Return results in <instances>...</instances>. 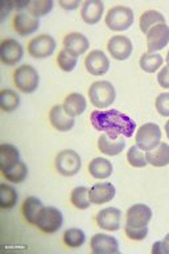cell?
<instances>
[{"label": "cell", "instance_id": "6da1fadb", "mask_svg": "<svg viewBox=\"0 0 169 254\" xmlns=\"http://www.w3.org/2000/svg\"><path fill=\"white\" fill-rule=\"evenodd\" d=\"M90 121L95 130L102 131L111 138L119 135L131 138L136 130V123L134 119L115 109L94 110L90 114Z\"/></svg>", "mask_w": 169, "mask_h": 254}, {"label": "cell", "instance_id": "7a4b0ae2", "mask_svg": "<svg viewBox=\"0 0 169 254\" xmlns=\"http://www.w3.org/2000/svg\"><path fill=\"white\" fill-rule=\"evenodd\" d=\"M89 97L97 109H106L114 103L116 91L114 85L109 81H95L89 89Z\"/></svg>", "mask_w": 169, "mask_h": 254}, {"label": "cell", "instance_id": "3957f363", "mask_svg": "<svg viewBox=\"0 0 169 254\" xmlns=\"http://www.w3.org/2000/svg\"><path fill=\"white\" fill-rule=\"evenodd\" d=\"M136 146L144 152L152 151L162 142V130L156 123H144L136 132Z\"/></svg>", "mask_w": 169, "mask_h": 254}, {"label": "cell", "instance_id": "277c9868", "mask_svg": "<svg viewBox=\"0 0 169 254\" xmlns=\"http://www.w3.org/2000/svg\"><path fill=\"white\" fill-rule=\"evenodd\" d=\"M134 24V12L124 5L113 7L106 15V25L111 31L123 32Z\"/></svg>", "mask_w": 169, "mask_h": 254}, {"label": "cell", "instance_id": "5b68a950", "mask_svg": "<svg viewBox=\"0 0 169 254\" xmlns=\"http://www.w3.org/2000/svg\"><path fill=\"white\" fill-rule=\"evenodd\" d=\"M13 82L20 91L29 94L39 87V73L31 65H21L13 73Z\"/></svg>", "mask_w": 169, "mask_h": 254}, {"label": "cell", "instance_id": "8992f818", "mask_svg": "<svg viewBox=\"0 0 169 254\" xmlns=\"http://www.w3.org/2000/svg\"><path fill=\"white\" fill-rule=\"evenodd\" d=\"M63 216L55 206H44L40 212L36 226L44 233H56L62 226Z\"/></svg>", "mask_w": 169, "mask_h": 254}, {"label": "cell", "instance_id": "52a82bcc", "mask_svg": "<svg viewBox=\"0 0 169 254\" xmlns=\"http://www.w3.org/2000/svg\"><path fill=\"white\" fill-rule=\"evenodd\" d=\"M82 166L79 155L73 150H63L56 156V170L62 176H74Z\"/></svg>", "mask_w": 169, "mask_h": 254}, {"label": "cell", "instance_id": "ba28073f", "mask_svg": "<svg viewBox=\"0 0 169 254\" xmlns=\"http://www.w3.org/2000/svg\"><path fill=\"white\" fill-rule=\"evenodd\" d=\"M57 48L56 40L51 35H40L28 43V52L35 59H47Z\"/></svg>", "mask_w": 169, "mask_h": 254}, {"label": "cell", "instance_id": "9c48e42d", "mask_svg": "<svg viewBox=\"0 0 169 254\" xmlns=\"http://www.w3.org/2000/svg\"><path fill=\"white\" fill-rule=\"evenodd\" d=\"M24 57L23 45L15 39H5L0 45V60L5 65H16Z\"/></svg>", "mask_w": 169, "mask_h": 254}, {"label": "cell", "instance_id": "30bf717a", "mask_svg": "<svg viewBox=\"0 0 169 254\" xmlns=\"http://www.w3.org/2000/svg\"><path fill=\"white\" fill-rule=\"evenodd\" d=\"M152 218V209L146 204H135L127 210L126 226L146 228Z\"/></svg>", "mask_w": 169, "mask_h": 254}, {"label": "cell", "instance_id": "8fae6325", "mask_svg": "<svg viewBox=\"0 0 169 254\" xmlns=\"http://www.w3.org/2000/svg\"><path fill=\"white\" fill-rule=\"evenodd\" d=\"M147 48L151 53L164 49L169 43V27L167 24H159L151 28L147 33Z\"/></svg>", "mask_w": 169, "mask_h": 254}, {"label": "cell", "instance_id": "7c38bea8", "mask_svg": "<svg viewBox=\"0 0 169 254\" xmlns=\"http://www.w3.org/2000/svg\"><path fill=\"white\" fill-rule=\"evenodd\" d=\"M107 49H109L111 57H114L118 61H124L132 53V43L127 36L116 35L109 40Z\"/></svg>", "mask_w": 169, "mask_h": 254}, {"label": "cell", "instance_id": "4fadbf2b", "mask_svg": "<svg viewBox=\"0 0 169 254\" xmlns=\"http://www.w3.org/2000/svg\"><path fill=\"white\" fill-rule=\"evenodd\" d=\"M85 66L91 75H103L110 69V60L102 51H91L85 59Z\"/></svg>", "mask_w": 169, "mask_h": 254}, {"label": "cell", "instance_id": "5bb4252c", "mask_svg": "<svg viewBox=\"0 0 169 254\" xmlns=\"http://www.w3.org/2000/svg\"><path fill=\"white\" fill-rule=\"evenodd\" d=\"M120 218H122L120 209L114 208V206H109V208L99 210L97 214V224L101 229L107 230V232H115L120 228Z\"/></svg>", "mask_w": 169, "mask_h": 254}, {"label": "cell", "instance_id": "9a60e30c", "mask_svg": "<svg viewBox=\"0 0 169 254\" xmlns=\"http://www.w3.org/2000/svg\"><path fill=\"white\" fill-rule=\"evenodd\" d=\"M90 246L95 254H114L119 252L118 240L109 234H94L90 240Z\"/></svg>", "mask_w": 169, "mask_h": 254}, {"label": "cell", "instance_id": "2e32d148", "mask_svg": "<svg viewBox=\"0 0 169 254\" xmlns=\"http://www.w3.org/2000/svg\"><path fill=\"white\" fill-rule=\"evenodd\" d=\"M49 121L56 130L62 131V132L70 131L75 123L74 117L67 114L63 109V105H56L52 107L49 111Z\"/></svg>", "mask_w": 169, "mask_h": 254}, {"label": "cell", "instance_id": "e0dca14e", "mask_svg": "<svg viewBox=\"0 0 169 254\" xmlns=\"http://www.w3.org/2000/svg\"><path fill=\"white\" fill-rule=\"evenodd\" d=\"M89 47H90V43L86 36L78 32H73L63 37V49L75 57L82 56L89 49Z\"/></svg>", "mask_w": 169, "mask_h": 254}, {"label": "cell", "instance_id": "ac0fdd59", "mask_svg": "<svg viewBox=\"0 0 169 254\" xmlns=\"http://www.w3.org/2000/svg\"><path fill=\"white\" fill-rule=\"evenodd\" d=\"M126 136L123 135H119V136H115V138H111L107 134L103 132L98 139V148L99 151L105 155H109V156H115V155H119L124 148H126Z\"/></svg>", "mask_w": 169, "mask_h": 254}, {"label": "cell", "instance_id": "d6986e66", "mask_svg": "<svg viewBox=\"0 0 169 254\" xmlns=\"http://www.w3.org/2000/svg\"><path fill=\"white\" fill-rule=\"evenodd\" d=\"M115 194H116V190L111 183H98L89 190L91 204H95V205L111 201L115 197Z\"/></svg>", "mask_w": 169, "mask_h": 254}, {"label": "cell", "instance_id": "ffe728a7", "mask_svg": "<svg viewBox=\"0 0 169 254\" xmlns=\"http://www.w3.org/2000/svg\"><path fill=\"white\" fill-rule=\"evenodd\" d=\"M40 27V20L29 15L27 11L17 12L13 17V28L20 36L32 35Z\"/></svg>", "mask_w": 169, "mask_h": 254}, {"label": "cell", "instance_id": "44dd1931", "mask_svg": "<svg viewBox=\"0 0 169 254\" xmlns=\"http://www.w3.org/2000/svg\"><path fill=\"white\" fill-rule=\"evenodd\" d=\"M103 11H105V4L101 0H86L82 4L81 9V17L86 24H97L102 19Z\"/></svg>", "mask_w": 169, "mask_h": 254}, {"label": "cell", "instance_id": "7402d4cb", "mask_svg": "<svg viewBox=\"0 0 169 254\" xmlns=\"http://www.w3.org/2000/svg\"><path fill=\"white\" fill-rule=\"evenodd\" d=\"M44 204L40 198L35 197V196H29L24 200L23 202V216L24 218L27 220L29 224L32 225H36V221H37V217H39L40 212L43 210Z\"/></svg>", "mask_w": 169, "mask_h": 254}, {"label": "cell", "instance_id": "603a6c76", "mask_svg": "<svg viewBox=\"0 0 169 254\" xmlns=\"http://www.w3.org/2000/svg\"><path fill=\"white\" fill-rule=\"evenodd\" d=\"M20 162V152L15 146L4 143L0 146V170L1 172Z\"/></svg>", "mask_w": 169, "mask_h": 254}, {"label": "cell", "instance_id": "cb8c5ba5", "mask_svg": "<svg viewBox=\"0 0 169 254\" xmlns=\"http://www.w3.org/2000/svg\"><path fill=\"white\" fill-rule=\"evenodd\" d=\"M113 171H114V168H113L111 162L105 158L93 159L89 164V172L93 178L98 179V180L110 178Z\"/></svg>", "mask_w": 169, "mask_h": 254}, {"label": "cell", "instance_id": "d4e9b609", "mask_svg": "<svg viewBox=\"0 0 169 254\" xmlns=\"http://www.w3.org/2000/svg\"><path fill=\"white\" fill-rule=\"evenodd\" d=\"M63 109L71 117H78L86 110V99L79 93H71L65 98Z\"/></svg>", "mask_w": 169, "mask_h": 254}, {"label": "cell", "instance_id": "484cf974", "mask_svg": "<svg viewBox=\"0 0 169 254\" xmlns=\"http://www.w3.org/2000/svg\"><path fill=\"white\" fill-rule=\"evenodd\" d=\"M147 162L154 167H166L169 164V144L160 143L156 148L146 152Z\"/></svg>", "mask_w": 169, "mask_h": 254}, {"label": "cell", "instance_id": "4316f807", "mask_svg": "<svg viewBox=\"0 0 169 254\" xmlns=\"http://www.w3.org/2000/svg\"><path fill=\"white\" fill-rule=\"evenodd\" d=\"M159 24H166V17L160 12L150 9L140 16V29L144 35L148 33L151 28H154L155 25H159Z\"/></svg>", "mask_w": 169, "mask_h": 254}, {"label": "cell", "instance_id": "83f0119b", "mask_svg": "<svg viewBox=\"0 0 169 254\" xmlns=\"http://www.w3.org/2000/svg\"><path fill=\"white\" fill-rule=\"evenodd\" d=\"M140 67L147 73H156L159 67L164 64V59L160 53H144L140 57Z\"/></svg>", "mask_w": 169, "mask_h": 254}, {"label": "cell", "instance_id": "f1b7e54d", "mask_svg": "<svg viewBox=\"0 0 169 254\" xmlns=\"http://www.w3.org/2000/svg\"><path fill=\"white\" fill-rule=\"evenodd\" d=\"M20 105V97L12 89H3L0 91V107L1 110L11 113L15 111Z\"/></svg>", "mask_w": 169, "mask_h": 254}, {"label": "cell", "instance_id": "f546056e", "mask_svg": "<svg viewBox=\"0 0 169 254\" xmlns=\"http://www.w3.org/2000/svg\"><path fill=\"white\" fill-rule=\"evenodd\" d=\"M53 5H55V3L52 0H31V1H28L25 11L36 19H39L41 16L48 15L52 11Z\"/></svg>", "mask_w": 169, "mask_h": 254}, {"label": "cell", "instance_id": "4dcf8cb0", "mask_svg": "<svg viewBox=\"0 0 169 254\" xmlns=\"http://www.w3.org/2000/svg\"><path fill=\"white\" fill-rule=\"evenodd\" d=\"M3 176L7 179V180H9L11 183H13V184L23 183L28 176L27 164H25L24 162H19L16 166L3 171Z\"/></svg>", "mask_w": 169, "mask_h": 254}, {"label": "cell", "instance_id": "1f68e13d", "mask_svg": "<svg viewBox=\"0 0 169 254\" xmlns=\"http://www.w3.org/2000/svg\"><path fill=\"white\" fill-rule=\"evenodd\" d=\"M17 202V192L13 187L0 184V206L3 209H12Z\"/></svg>", "mask_w": 169, "mask_h": 254}, {"label": "cell", "instance_id": "d6a6232c", "mask_svg": "<svg viewBox=\"0 0 169 254\" xmlns=\"http://www.w3.org/2000/svg\"><path fill=\"white\" fill-rule=\"evenodd\" d=\"M70 201L78 209H87L91 204L89 190H87L86 187H77V188H74V190H71Z\"/></svg>", "mask_w": 169, "mask_h": 254}, {"label": "cell", "instance_id": "836d02e7", "mask_svg": "<svg viewBox=\"0 0 169 254\" xmlns=\"http://www.w3.org/2000/svg\"><path fill=\"white\" fill-rule=\"evenodd\" d=\"M86 241V234L83 233V230L78 229V228H71L67 229L63 233V242L66 244L69 248H81Z\"/></svg>", "mask_w": 169, "mask_h": 254}, {"label": "cell", "instance_id": "e575fe53", "mask_svg": "<svg viewBox=\"0 0 169 254\" xmlns=\"http://www.w3.org/2000/svg\"><path fill=\"white\" fill-rule=\"evenodd\" d=\"M127 159H128V163L131 166L135 167V168H143V167L147 166V158L144 151H142L136 144L135 146H131L130 150H128V154H127Z\"/></svg>", "mask_w": 169, "mask_h": 254}, {"label": "cell", "instance_id": "d590c367", "mask_svg": "<svg viewBox=\"0 0 169 254\" xmlns=\"http://www.w3.org/2000/svg\"><path fill=\"white\" fill-rule=\"evenodd\" d=\"M77 63H78V57L70 55L65 49H62L57 56V64L63 71L74 70V67L77 66Z\"/></svg>", "mask_w": 169, "mask_h": 254}, {"label": "cell", "instance_id": "8d00e7d4", "mask_svg": "<svg viewBox=\"0 0 169 254\" xmlns=\"http://www.w3.org/2000/svg\"><path fill=\"white\" fill-rule=\"evenodd\" d=\"M156 110L163 117H169V93H162L155 101Z\"/></svg>", "mask_w": 169, "mask_h": 254}, {"label": "cell", "instance_id": "74e56055", "mask_svg": "<svg viewBox=\"0 0 169 254\" xmlns=\"http://www.w3.org/2000/svg\"><path fill=\"white\" fill-rule=\"evenodd\" d=\"M126 236L130 240H134V241H142L148 236V226L146 228H131V226H126Z\"/></svg>", "mask_w": 169, "mask_h": 254}, {"label": "cell", "instance_id": "f35d334b", "mask_svg": "<svg viewBox=\"0 0 169 254\" xmlns=\"http://www.w3.org/2000/svg\"><path fill=\"white\" fill-rule=\"evenodd\" d=\"M158 82L159 85L164 89H169V66H164L162 70L159 71L158 74Z\"/></svg>", "mask_w": 169, "mask_h": 254}, {"label": "cell", "instance_id": "ab89813d", "mask_svg": "<svg viewBox=\"0 0 169 254\" xmlns=\"http://www.w3.org/2000/svg\"><path fill=\"white\" fill-rule=\"evenodd\" d=\"M59 5L63 9H66V11H73V9H75V8H78L81 5V1L79 0H70V1H67V0H59Z\"/></svg>", "mask_w": 169, "mask_h": 254}, {"label": "cell", "instance_id": "60d3db41", "mask_svg": "<svg viewBox=\"0 0 169 254\" xmlns=\"http://www.w3.org/2000/svg\"><path fill=\"white\" fill-rule=\"evenodd\" d=\"M152 253L154 254H163L164 250H163V242L158 241L154 244V248H152Z\"/></svg>", "mask_w": 169, "mask_h": 254}, {"label": "cell", "instance_id": "b9f144b4", "mask_svg": "<svg viewBox=\"0 0 169 254\" xmlns=\"http://www.w3.org/2000/svg\"><path fill=\"white\" fill-rule=\"evenodd\" d=\"M162 242H163V250H164V253L169 254V233L167 234Z\"/></svg>", "mask_w": 169, "mask_h": 254}, {"label": "cell", "instance_id": "7bdbcfd3", "mask_svg": "<svg viewBox=\"0 0 169 254\" xmlns=\"http://www.w3.org/2000/svg\"><path fill=\"white\" fill-rule=\"evenodd\" d=\"M166 132H167V136L169 138V121L166 123Z\"/></svg>", "mask_w": 169, "mask_h": 254}, {"label": "cell", "instance_id": "ee69618b", "mask_svg": "<svg viewBox=\"0 0 169 254\" xmlns=\"http://www.w3.org/2000/svg\"><path fill=\"white\" fill-rule=\"evenodd\" d=\"M167 64H168V66H169V52H168V55H167Z\"/></svg>", "mask_w": 169, "mask_h": 254}]
</instances>
